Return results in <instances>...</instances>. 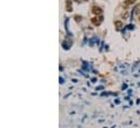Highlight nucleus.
<instances>
[{
	"label": "nucleus",
	"mask_w": 140,
	"mask_h": 128,
	"mask_svg": "<svg viewBox=\"0 0 140 128\" xmlns=\"http://www.w3.org/2000/svg\"><path fill=\"white\" fill-rule=\"evenodd\" d=\"M92 12L95 13V14H100V13L102 12V10L100 9V8H98V7H93L92 8Z\"/></svg>",
	"instance_id": "f257e3e1"
},
{
	"label": "nucleus",
	"mask_w": 140,
	"mask_h": 128,
	"mask_svg": "<svg viewBox=\"0 0 140 128\" xmlns=\"http://www.w3.org/2000/svg\"><path fill=\"white\" fill-rule=\"evenodd\" d=\"M135 1H136V0H125V2H124V5H125V7H128V5H133Z\"/></svg>",
	"instance_id": "f03ea898"
},
{
	"label": "nucleus",
	"mask_w": 140,
	"mask_h": 128,
	"mask_svg": "<svg viewBox=\"0 0 140 128\" xmlns=\"http://www.w3.org/2000/svg\"><path fill=\"white\" fill-rule=\"evenodd\" d=\"M114 25H115V27H116L117 29H119L122 26H123V23H122L121 21H115V23H114Z\"/></svg>",
	"instance_id": "7ed1b4c3"
},
{
	"label": "nucleus",
	"mask_w": 140,
	"mask_h": 128,
	"mask_svg": "<svg viewBox=\"0 0 140 128\" xmlns=\"http://www.w3.org/2000/svg\"><path fill=\"white\" fill-rule=\"evenodd\" d=\"M70 2H71L70 0H67V1H66V10L69 12H71L72 11V7H71V3H70Z\"/></svg>",
	"instance_id": "20e7f679"
},
{
	"label": "nucleus",
	"mask_w": 140,
	"mask_h": 128,
	"mask_svg": "<svg viewBox=\"0 0 140 128\" xmlns=\"http://www.w3.org/2000/svg\"><path fill=\"white\" fill-rule=\"evenodd\" d=\"M91 22H92V24H95V25H99L100 22L98 21V19H96V17H93L92 20H91Z\"/></svg>",
	"instance_id": "39448f33"
},
{
	"label": "nucleus",
	"mask_w": 140,
	"mask_h": 128,
	"mask_svg": "<svg viewBox=\"0 0 140 128\" xmlns=\"http://www.w3.org/2000/svg\"><path fill=\"white\" fill-rule=\"evenodd\" d=\"M74 1H76V2H79V1H81V0H74Z\"/></svg>",
	"instance_id": "423d86ee"
},
{
	"label": "nucleus",
	"mask_w": 140,
	"mask_h": 128,
	"mask_svg": "<svg viewBox=\"0 0 140 128\" xmlns=\"http://www.w3.org/2000/svg\"><path fill=\"white\" fill-rule=\"evenodd\" d=\"M139 22H140V16H139Z\"/></svg>",
	"instance_id": "0eeeda50"
}]
</instances>
